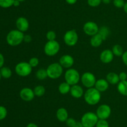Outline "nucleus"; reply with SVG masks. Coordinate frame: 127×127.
Returning a JSON list of instances; mask_svg holds the SVG:
<instances>
[{
  "label": "nucleus",
  "instance_id": "nucleus-1",
  "mask_svg": "<svg viewBox=\"0 0 127 127\" xmlns=\"http://www.w3.org/2000/svg\"><path fill=\"white\" fill-rule=\"evenodd\" d=\"M84 98L85 102L89 105H95L100 102L101 94L95 87H92L86 91L84 94Z\"/></svg>",
  "mask_w": 127,
  "mask_h": 127
},
{
  "label": "nucleus",
  "instance_id": "nucleus-2",
  "mask_svg": "<svg viewBox=\"0 0 127 127\" xmlns=\"http://www.w3.org/2000/svg\"><path fill=\"white\" fill-rule=\"evenodd\" d=\"M24 34L18 29L12 30L8 32L6 36V41L9 46H17L24 41Z\"/></svg>",
  "mask_w": 127,
  "mask_h": 127
},
{
  "label": "nucleus",
  "instance_id": "nucleus-3",
  "mask_svg": "<svg viewBox=\"0 0 127 127\" xmlns=\"http://www.w3.org/2000/svg\"><path fill=\"white\" fill-rule=\"evenodd\" d=\"M63 67L58 62H55L50 64L47 68L48 77L52 79L58 78L62 75Z\"/></svg>",
  "mask_w": 127,
  "mask_h": 127
},
{
  "label": "nucleus",
  "instance_id": "nucleus-4",
  "mask_svg": "<svg viewBox=\"0 0 127 127\" xmlns=\"http://www.w3.org/2000/svg\"><path fill=\"white\" fill-rule=\"evenodd\" d=\"M98 120L99 118L97 116L96 113L92 112H88L82 116L81 122L84 127H94L96 125Z\"/></svg>",
  "mask_w": 127,
  "mask_h": 127
},
{
  "label": "nucleus",
  "instance_id": "nucleus-5",
  "mask_svg": "<svg viewBox=\"0 0 127 127\" xmlns=\"http://www.w3.org/2000/svg\"><path fill=\"white\" fill-rule=\"evenodd\" d=\"M65 82L71 86L78 84L81 79L79 72L74 68H68L64 73Z\"/></svg>",
  "mask_w": 127,
  "mask_h": 127
},
{
  "label": "nucleus",
  "instance_id": "nucleus-6",
  "mask_svg": "<svg viewBox=\"0 0 127 127\" xmlns=\"http://www.w3.org/2000/svg\"><path fill=\"white\" fill-rule=\"evenodd\" d=\"M60 49V45L56 40L48 41L44 46V52L48 56H54L58 53Z\"/></svg>",
  "mask_w": 127,
  "mask_h": 127
},
{
  "label": "nucleus",
  "instance_id": "nucleus-7",
  "mask_svg": "<svg viewBox=\"0 0 127 127\" xmlns=\"http://www.w3.org/2000/svg\"><path fill=\"white\" fill-rule=\"evenodd\" d=\"M15 71L16 73L21 77H27L32 72V67L29 62H21L16 65Z\"/></svg>",
  "mask_w": 127,
  "mask_h": 127
},
{
  "label": "nucleus",
  "instance_id": "nucleus-8",
  "mask_svg": "<svg viewBox=\"0 0 127 127\" xmlns=\"http://www.w3.org/2000/svg\"><path fill=\"white\" fill-rule=\"evenodd\" d=\"M78 34L77 33L76 31L74 29L68 30V31L65 32L63 37V40H64V43L66 45L68 46H75L78 41Z\"/></svg>",
  "mask_w": 127,
  "mask_h": 127
},
{
  "label": "nucleus",
  "instance_id": "nucleus-9",
  "mask_svg": "<svg viewBox=\"0 0 127 127\" xmlns=\"http://www.w3.org/2000/svg\"><path fill=\"white\" fill-rule=\"evenodd\" d=\"M82 84L86 88H89L94 87L96 82V78L93 73L89 72H84L81 77Z\"/></svg>",
  "mask_w": 127,
  "mask_h": 127
},
{
  "label": "nucleus",
  "instance_id": "nucleus-10",
  "mask_svg": "<svg viewBox=\"0 0 127 127\" xmlns=\"http://www.w3.org/2000/svg\"><path fill=\"white\" fill-rule=\"evenodd\" d=\"M111 108L107 104L100 105L96 110V115L99 119L107 120L111 115Z\"/></svg>",
  "mask_w": 127,
  "mask_h": 127
},
{
  "label": "nucleus",
  "instance_id": "nucleus-11",
  "mask_svg": "<svg viewBox=\"0 0 127 127\" xmlns=\"http://www.w3.org/2000/svg\"><path fill=\"white\" fill-rule=\"evenodd\" d=\"M99 27L98 25L93 21H88L84 24L83 31L84 33L89 36H93L98 33Z\"/></svg>",
  "mask_w": 127,
  "mask_h": 127
},
{
  "label": "nucleus",
  "instance_id": "nucleus-12",
  "mask_svg": "<svg viewBox=\"0 0 127 127\" xmlns=\"http://www.w3.org/2000/svg\"><path fill=\"white\" fill-rule=\"evenodd\" d=\"M20 97L21 99L26 102H30L34 98L35 93L33 90L29 87H24L22 88L19 93Z\"/></svg>",
  "mask_w": 127,
  "mask_h": 127
},
{
  "label": "nucleus",
  "instance_id": "nucleus-13",
  "mask_svg": "<svg viewBox=\"0 0 127 127\" xmlns=\"http://www.w3.org/2000/svg\"><path fill=\"white\" fill-rule=\"evenodd\" d=\"M59 63L64 68H69L73 65L74 63V58L69 54H65L60 57Z\"/></svg>",
  "mask_w": 127,
  "mask_h": 127
},
{
  "label": "nucleus",
  "instance_id": "nucleus-14",
  "mask_svg": "<svg viewBox=\"0 0 127 127\" xmlns=\"http://www.w3.org/2000/svg\"><path fill=\"white\" fill-rule=\"evenodd\" d=\"M16 25L17 29L22 32L27 31L29 28V22L24 17H18L16 20Z\"/></svg>",
  "mask_w": 127,
  "mask_h": 127
},
{
  "label": "nucleus",
  "instance_id": "nucleus-15",
  "mask_svg": "<svg viewBox=\"0 0 127 127\" xmlns=\"http://www.w3.org/2000/svg\"><path fill=\"white\" fill-rule=\"evenodd\" d=\"M114 57V55L112 50L105 49L100 53V59L102 63L109 64L113 61Z\"/></svg>",
  "mask_w": 127,
  "mask_h": 127
},
{
  "label": "nucleus",
  "instance_id": "nucleus-16",
  "mask_svg": "<svg viewBox=\"0 0 127 127\" xmlns=\"http://www.w3.org/2000/svg\"><path fill=\"white\" fill-rule=\"evenodd\" d=\"M70 93L73 97L75 98H79L83 96L84 93V90L82 87L78 84L74 85L71 87Z\"/></svg>",
  "mask_w": 127,
  "mask_h": 127
},
{
  "label": "nucleus",
  "instance_id": "nucleus-17",
  "mask_svg": "<svg viewBox=\"0 0 127 127\" xmlns=\"http://www.w3.org/2000/svg\"><path fill=\"white\" fill-rule=\"evenodd\" d=\"M94 87L100 92H103L106 91L109 88V83L107 80L104 79V78H100V79L96 80Z\"/></svg>",
  "mask_w": 127,
  "mask_h": 127
},
{
  "label": "nucleus",
  "instance_id": "nucleus-18",
  "mask_svg": "<svg viewBox=\"0 0 127 127\" xmlns=\"http://www.w3.org/2000/svg\"><path fill=\"white\" fill-rule=\"evenodd\" d=\"M56 116L58 119L61 122H64L67 120L69 117H68V112L66 108H60L57 110V113H56Z\"/></svg>",
  "mask_w": 127,
  "mask_h": 127
},
{
  "label": "nucleus",
  "instance_id": "nucleus-19",
  "mask_svg": "<svg viewBox=\"0 0 127 127\" xmlns=\"http://www.w3.org/2000/svg\"><path fill=\"white\" fill-rule=\"evenodd\" d=\"M106 80L110 84L116 85L120 82L119 76L115 72H109L106 76Z\"/></svg>",
  "mask_w": 127,
  "mask_h": 127
},
{
  "label": "nucleus",
  "instance_id": "nucleus-20",
  "mask_svg": "<svg viewBox=\"0 0 127 127\" xmlns=\"http://www.w3.org/2000/svg\"><path fill=\"white\" fill-rule=\"evenodd\" d=\"M103 41H104V40L102 38L100 35L97 33L94 36H92L91 38L90 43L93 47H98L102 44Z\"/></svg>",
  "mask_w": 127,
  "mask_h": 127
},
{
  "label": "nucleus",
  "instance_id": "nucleus-21",
  "mask_svg": "<svg viewBox=\"0 0 127 127\" xmlns=\"http://www.w3.org/2000/svg\"><path fill=\"white\" fill-rule=\"evenodd\" d=\"M71 86L68 84L67 82H62L58 86V91L62 95H66L70 92Z\"/></svg>",
  "mask_w": 127,
  "mask_h": 127
},
{
  "label": "nucleus",
  "instance_id": "nucleus-22",
  "mask_svg": "<svg viewBox=\"0 0 127 127\" xmlns=\"http://www.w3.org/2000/svg\"><path fill=\"white\" fill-rule=\"evenodd\" d=\"M117 90L121 95L127 96V80L120 81L118 83Z\"/></svg>",
  "mask_w": 127,
  "mask_h": 127
},
{
  "label": "nucleus",
  "instance_id": "nucleus-23",
  "mask_svg": "<svg viewBox=\"0 0 127 127\" xmlns=\"http://www.w3.org/2000/svg\"><path fill=\"white\" fill-rule=\"evenodd\" d=\"M98 34H99L102 37V38L103 39V40L105 41L110 36V31L109 27H107V26H102L101 27L99 28Z\"/></svg>",
  "mask_w": 127,
  "mask_h": 127
},
{
  "label": "nucleus",
  "instance_id": "nucleus-24",
  "mask_svg": "<svg viewBox=\"0 0 127 127\" xmlns=\"http://www.w3.org/2000/svg\"><path fill=\"white\" fill-rule=\"evenodd\" d=\"M113 54L114 56H116L117 57H120L122 56L123 54H124V49L119 44H115L113 46L112 49Z\"/></svg>",
  "mask_w": 127,
  "mask_h": 127
},
{
  "label": "nucleus",
  "instance_id": "nucleus-25",
  "mask_svg": "<svg viewBox=\"0 0 127 127\" xmlns=\"http://www.w3.org/2000/svg\"><path fill=\"white\" fill-rule=\"evenodd\" d=\"M0 73L1 76L4 78H9L12 75V71L8 67H2L0 69Z\"/></svg>",
  "mask_w": 127,
  "mask_h": 127
},
{
  "label": "nucleus",
  "instance_id": "nucleus-26",
  "mask_svg": "<svg viewBox=\"0 0 127 127\" xmlns=\"http://www.w3.org/2000/svg\"><path fill=\"white\" fill-rule=\"evenodd\" d=\"M36 77L40 80H43L46 79L48 77L47 69L44 68H40L36 72Z\"/></svg>",
  "mask_w": 127,
  "mask_h": 127
},
{
  "label": "nucleus",
  "instance_id": "nucleus-27",
  "mask_svg": "<svg viewBox=\"0 0 127 127\" xmlns=\"http://www.w3.org/2000/svg\"><path fill=\"white\" fill-rule=\"evenodd\" d=\"M35 95L37 97H42L45 93V88L43 85H37L33 89Z\"/></svg>",
  "mask_w": 127,
  "mask_h": 127
},
{
  "label": "nucleus",
  "instance_id": "nucleus-28",
  "mask_svg": "<svg viewBox=\"0 0 127 127\" xmlns=\"http://www.w3.org/2000/svg\"><path fill=\"white\" fill-rule=\"evenodd\" d=\"M14 0H0V6L3 8H7L13 6Z\"/></svg>",
  "mask_w": 127,
  "mask_h": 127
},
{
  "label": "nucleus",
  "instance_id": "nucleus-29",
  "mask_svg": "<svg viewBox=\"0 0 127 127\" xmlns=\"http://www.w3.org/2000/svg\"><path fill=\"white\" fill-rule=\"evenodd\" d=\"M7 114V111L6 107L4 106H0V120H2L6 118Z\"/></svg>",
  "mask_w": 127,
  "mask_h": 127
},
{
  "label": "nucleus",
  "instance_id": "nucleus-30",
  "mask_svg": "<svg viewBox=\"0 0 127 127\" xmlns=\"http://www.w3.org/2000/svg\"><path fill=\"white\" fill-rule=\"evenodd\" d=\"M46 37H47L48 41H54L57 37V35L55 31H49L47 32L46 34Z\"/></svg>",
  "mask_w": 127,
  "mask_h": 127
},
{
  "label": "nucleus",
  "instance_id": "nucleus-31",
  "mask_svg": "<svg viewBox=\"0 0 127 127\" xmlns=\"http://www.w3.org/2000/svg\"><path fill=\"white\" fill-rule=\"evenodd\" d=\"M96 127H109V122L106 120L99 119L97 123Z\"/></svg>",
  "mask_w": 127,
  "mask_h": 127
},
{
  "label": "nucleus",
  "instance_id": "nucleus-32",
  "mask_svg": "<svg viewBox=\"0 0 127 127\" xmlns=\"http://www.w3.org/2000/svg\"><path fill=\"white\" fill-rule=\"evenodd\" d=\"M29 64L31 65V66L32 68L33 67H35L39 64V60H38V59L37 57H33L30 59L29 61Z\"/></svg>",
  "mask_w": 127,
  "mask_h": 127
},
{
  "label": "nucleus",
  "instance_id": "nucleus-33",
  "mask_svg": "<svg viewBox=\"0 0 127 127\" xmlns=\"http://www.w3.org/2000/svg\"><path fill=\"white\" fill-rule=\"evenodd\" d=\"M102 2V0H88V4L91 7L99 6Z\"/></svg>",
  "mask_w": 127,
  "mask_h": 127
},
{
  "label": "nucleus",
  "instance_id": "nucleus-34",
  "mask_svg": "<svg viewBox=\"0 0 127 127\" xmlns=\"http://www.w3.org/2000/svg\"><path fill=\"white\" fill-rule=\"evenodd\" d=\"M113 3H114V5L116 7L122 8V7H124L125 2L124 0H114Z\"/></svg>",
  "mask_w": 127,
  "mask_h": 127
},
{
  "label": "nucleus",
  "instance_id": "nucleus-35",
  "mask_svg": "<svg viewBox=\"0 0 127 127\" xmlns=\"http://www.w3.org/2000/svg\"><path fill=\"white\" fill-rule=\"evenodd\" d=\"M66 124L68 127H73L77 123L76 121L73 118H68L66 121Z\"/></svg>",
  "mask_w": 127,
  "mask_h": 127
},
{
  "label": "nucleus",
  "instance_id": "nucleus-36",
  "mask_svg": "<svg viewBox=\"0 0 127 127\" xmlns=\"http://www.w3.org/2000/svg\"><path fill=\"white\" fill-rule=\"evenodd\" d=\"M119 78H120V81H124L127 80V74L126 72H122L119 74Z\"/></svg>",
  "mask_w": 127,
  "mask_h": 127
},
{
  "label": "nucleus",
  "instance_id": "nucleus-37",
  "mask_svg": "<svg viewBox=\"0 0 127 127\" xmlns=\"http://www.w3.org/2000/svg\"><path fill=\"white\" fill-rule=\"evenodd\" d=\"M31 41H32V37H31V35H24V41L25 42L29 43V42H31Z\"/></svg>",
  "mask_w": 127,
  "mask_h": 127
},
{
  "label": "nucleus",
  "instance_id": "nucleus-38",
  "mask_svg": "<svg viewBox=\"0 0 127 127\" xmlns=\"http://www.w3.org/2000/svg\"><path fill=\"white\" fill-rule=\"evenodd\" d=\"M122 57V61L125 64V65L127 66V51L124 52Z\"/></svg>",
  "mask_w": 127,
  "mask_h": 127
},
{
  "label": "nucleus",
  "instance_id": "nucleus-39",
  "mask_svg": "<svg viewBox=\"0 0 127 127\" xmlns=\"http://www.w3.org/2000/svg\"><path fill=\"white\" fill-rule=\"evenodd\" d=\"M4 63V58L3 55L0 53V69L2 67Z\"/></svg>",
  "mask_w": 127,
  "mask_h": 127
},
{
  "label": "nucleus",
  "instance_id": "nucleus-40",
  "mask_svg": "<svg viewBox=\"0 0 127 127\" xmlns=\"http://www.w3.org/2000/svg\"><path fill=\"white\" fill-rule=\"evenodd\" d=\"M65 1L69 4H74L77 2L78 0H65Z\"/></svg>",
  "mask_w": 127,
  "mask_h": 127
},
{
  "label": "nucleus",
  "instance_id": "nucleus-41",
  "mask_svg": "<svg viewBox=\"0 0 127 127\" xmlns=\"http://www.w3.org/2000/svg\"><path fill=\"white\" fill-rule=\"evenodd\" d=\"M20 1H19L18 0H14L13 3V6H15V7H18L20 5Z\"/></svg>",
  "mask_w": 127,
  "mask_h": 127
},
{
  "label": "nucleus",
  "instance_id": "nucleus-42",
  "mask_svg": "<svg viewBox=\"0 0 127 127\" xmlns=\"http://www.w3.org/2000/svg\"><path fill=\"white\" fill-rule=\"evenodd\" d=\"M38 127L37 126V125L35 124V123H29L28 125H27V127Z\"/></svg>",
  "mask_w": 127,
  "mask_h": 127
},
{
  "label": "nucleus",
  "instance_id": "nucleus-43",
  "mask_svg": "<svg viewBox=\"0 0 127 127\" xmlns=\"http://www.w3.org/2000/svg\"><path fill=\"white\" fill-rule=\"evenodd\" d=\"M73 127H84V126L83 125V124H82L81 122H77V123H76V125Z\"/></svg>",
  "mask_w": 127,
  "mask_h": 127
},
{
  "label": "nucleus",
  "instance_id": "nucleus-44",
  "mask_svg": "<svg viewBox=\"0 0 127 127\" xmlns=\"http://www.w3.org/2000/svg\"><path fill=\"white\" fill-rule=\"evenodd\" d=\"M112 0H102V2H104L105 4H110Z\"/></svg>",
  "mask_w": 127,
  "mask_h": 127
},
{
  "label": "nucleus",
  "instance_id": "nucleus-45",
  "mask_svg": "<svg viewBox=\"0 0 127 127\" xmlns=\"http://www.w3.org/2000/svg\"><path fill=\"white\" fill-rule=\"evenodd\" d=\"M123 8H124V11H125V13L127 14V2H125V5H124V6Z\"/></svg>",
  "mask_w": 127,
  "mask_h": 127
},
{
  "label": "nucleus",
  "instance_id": "nucleus-46",
  "mask_svg": "<svg viewBox=\"0 0 127 127\" xmlns=\"http://www.w3.org/2000/svg\"><path fill=\"white\" fill-rule=\"evenodd\" d=\"M19 1H20V2H23V1H26V0H18Z\"/></svg>",
  "mask_w": 127,
  "mask_h": 127
},
{
  "label": "nucleus",
  "instance_id": "nucleus-47",
  "mask_svg": "<svg viewBox=\"0 0 127 127\" xmlns=\"http://www.w3.org/2000/svg\"><path fill=\"white\" fill-rule=\"evenodd\" d=\"M1 77H2V76H1V73H0V80H1Z\"/></svg>",
  "mask_w": 127,
  "mask_h": 127
}]
</instances>
